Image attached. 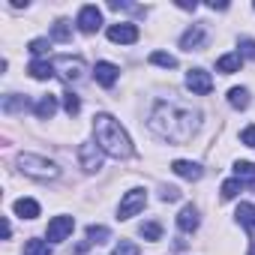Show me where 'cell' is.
I'll return each instance as SVG.
<instances>
[{"mask_svg":"<svg viewBox=\"0 0 255 255\" xmlns=\"http://www.w3.org/2000/svg\"><path fill=\"white\" fill-rule=\"evenodd\" d=\"M171 171L177 177H183V180H201L204 177V168L198 162H189V159H174L171 162Z\"/></svg>","mask_w":255,"mask_h":255,"instance_id":"obj_11","label":"cell"},{"mask_svg":"<svg viewBox=\"0 0 255 255\" xmlns=\"http://www.w3.org/2000/svg\"><path fill=\"white\" fill-rule=\"evenodd\" d=\"M27 72H30L36 81H48V78L54 75V63H51V60H33V63L27 66Z\"/></svg>","mask_w":255,"mask_h":255,"instance_id":"obj_18","label":"cell"},{"mask_svg":"<svg viewBox=\"0 0 255 255\" xmlns=\"http://www.w3.org/2000/svg\"><path fill=\"white\" fill-rule=\"evenodd\" d=\"M33 111H36V117H39V120H51V117H54V111H57V96L45 93V96L36 102V108H33Z\"/></svg>","mask_w":255,"mask_h":255,"instance_id":"obj_17","label":"cell"},{"mask_svg":"<svg viewBox=\"0 0 255 255\" xmlns=\"http://www.w3.org/2000/svg\"><path fill=\"white\" fill-rule=\"evenodd\" d=\"M186 87H189L195 96H207V93L213 90V78H210V72H204V69H189Z\"/></svg>","mask_w":255,"mask_h":255,"instance_id":"obj_9","label":"cell"},{"mask_svg":"<svg viewBox=\"0 0 255 255\" xmlns=\"http://www.w3.org/2000/svg\"><path fill=\"white\" fill-rule=\"evenodd\" d=\"M15 213H18L21 219H36V216H39V204H36L33 198H18V201H15Z\"/></svg>","mask_w":255,"mask_h":255,"instance_id":"obj_21","label":"cell"},{"mask_svg":"<svg viewBox=\"0 0 255 255\" xmlns=\"http://www.w3.org/2000/svg\"><path fill=\"white\" fill-rule=\"evenodd\" d=\"M48 45H51L48 39H33V42H30V51H33L36 57H42V54L48 51Z\"/></svg>","mask_w":255,"mask_h":255,"instance_id":"obj_33","label":"cell"},{"mask_svg":"<svg viewBox=\"0 0 255 255\" xmlns=\"http://www.w3.org/2000/svg\"><path fill=\"white\" fill-rule=\"evenodd\" d=\"M108 39H111V42H120V45H132V42H138V27L129 24V21L111 24V27H108Z\"/></svg>","mask_w":255,"mask_h":255,"instance_id":"obj_7","label":"cell"},{"mask_svg":"<svg viewBox=\"0 0 255 255\" xmlns=\"http://www.w3.org/2000/svg\"><path fill=\"white\" fill-rule=\"evenodd\" d=\"M108 237H111V231H108L105 225H90V228H87V240H90V243H105Z\"/></svg>","mask_w":255,"mask_h":255,"instance_id":"obj_27","label":"cell"},{"mask_svg":"<svg viewBox=\"0 0 255 255\" xmlns=\"http://www.w3.org/2000/svg\"><path fill=\"white\" fill-rule=\"evenodd\" d=\"M234 174H237L240 183L255 186V162H237V165H234Z\"/></svg>","mask_w":255,"mask_h":255,"instance_id":"obj_22","label":"cell"},{"mask_svg":"<svg viewBox=\"0 0 255 255\" xmlns=\"http://www.w3.org/2000/svg\"><path fill=\"white\" fill-rule=\"evenodd\" d=\"M228 105L237 108V111L249 108V90H246V87H231V90H228Z\"/></svg>","mask_w":255,"mask_h":255,"instance_id":"obj_19","label":"cell"},{"mask_svg":"<svg viewBox=\"0 0 255 255\" xmlns=\"http://www.w3.org/2000/svg\"><path fill=\"white\" fill-rule=\"evenodd\" d=\"M240 144H246V147H255V126H246V129L240 132Z\"/></svg>","mask_w":255,"mask_h":255,"instance_id":"obj_32","label":"cell"},{"mask_svg":"<svg viewBox=\"0 0 255 255\" xmlns=\"http://www.w3.org/2000/svg\"><path fill=\"white\" fill-rule=\"evenodd\" d=\"M93 135H96V144L108 156H114V159H129L135 153L126 129L120 126V120H114L111 114H96L93 117Z\"/></svg>","mask_w":255,"mask_h":255,"instance_id":"obj_2","label":"cell"},{"mask_svg":"<svg viewBox=\"0 0 255 255\" xmlns=\"http://www.w3.org/2000/svg\"><path fill=\"white\" fill-rule=\"evenodd\" d=\"M54 63V72H60L63 75V81L66 84H75V81H81L84 78V72H87V66H84V60L81 57H54L51 60Z\"/></svg>","mask_w":255,"mask_h":255,"instance_id":"obj_4","label":"cell"},{"mask_svg":"<svg viewBox=\"0 0 255 255\" xmlns=\"http://www.w3.org/2000/svg\"><path fill=\"white\" fill-rule=\"evenodd\" d=\"M240 63H243V57H240V51H231V54H222V57L216 60V72H222V75H231V72H237V69H240Z\"/></svg>","mask_w":255,"mask_h":255,"instance_id":"obj_15","label":"cell"},{"mask_svg":"<svg viewBox=\"0 0 255 255\" xmlns=\"http://www.w3.org/2000/svg\"><path fill=\"white\" fill-rule=\"evenodd\" d=\"M24 255H51V246L45 243V240H27L24 243Z\"/></svg>","mask_w":255,"mask_h":255,"instance_id":"obj_24","label":"cell"},{"mask_svg":"<svg viewBox=\"0 0 255 255\" xmlns=\"http://www.w3.org/2000/svg\"><path fill=\"white\" fill-rule=\"evenodd\" d=\"M150 129L171 144H186L198 129V111L174 105V102H156L150 111Z\"/></svg>","mask_w":255,"mask_h":255,"instance_id":"obj_1","label":"cell"},{"mask_svg":"<svg viewBox=\"0 0 255 255\" xmlns=\"http://www.w3.org/2000/svg\"><path fill=\"white\" fill-rule=\"evenodd\" d=\"M159 195H162V201H177V198H180V189H177V186H162Z\"/></svg>","mask_w":255,"mask_h":255,"instance_id":"obj_34","label":"cell"},{"mask_svg":"<svg viewBox=\"0 0 255 255\" xmlns=\"http://www.w3.org/2000/svg\"><path fill=\"white\" fill-rule=\"evenodd\" d=\"M138 231H141V237H144V240H150V243H156V240L162 237V225H159V222H144Z\"/></svg>","mask_w":255,"mask_h":255,"instance_id":"obj_25","label":"cell"},{"mask_svg":"<svg viewBox=\"0 0 255 255\" xmlns=\"http://www.w3.org/2000/svg\"><path fill=\"white\" fill-rule=\"evenodd\" d=\"M252 9H255V6H252Z\"/></svg>","mask_w":255,"mask_h":255,"instance_id":"obj_36","label":"cell"},{"mask_svg":"<svg viewBox=\"0 0 255 255\" xmlns=\"http://www.w3.org/2000/svg\"><path fill=\"white\" fill-rule=\"evenodd\" d=\"M18 168H21L27 177H33V180H57V177H60L57 162H51V159H45V156H36V153H21V156H18Z\"/></svg>","mask_w":255,"mask_h":255,"instance_id":"obj_3","label":"cell"},{"mask_svg":"<svg viewBox=\"0 0 255 255\" xmlns=\"http://www.w3.org/2000/svg\"><path fill=\"white\" fill-rule=\"evenodd\" d=\"M75 24H78V30H81V33H87V36H90V33H96V30L102 27V12H99L96 6H81V12H78V21H75Z\"/></svg>","mask_w":255,"mask_h":255,"instance_id":"obj_8","label":"cell"},{"mask_svg":"<svg viewBox=\"0 0 255 255\" xmlns=\"http://www.w3.org/2000/svg\"><path fill=\"white\" fill-rule=\"evenodd\" d=\"M240 57H249V60H255V39H240Z\"/></svg>","mask_w":255,"mask_h":255,"instance_id":"obj_31","label":"cell"},{"mask_svg":"<svg viewBox=\"0 0 255 255\" xmlns=\"http://www.w3.org/2000/svg\"><path fill=\"white\" fill-rule=\"evenodd\" d=\"M111 255H141V249H138L135 243H129V240H120Z\"/></svg>","mask_w":255,"mask_h":255,"instance_id":"obj_30","label":"cell"},{"mask_svg":"<svg viewBox=\"0 0 255 255\" xmlns=\"http://www.w3.org/2000/svg\"><path fill=\"white\" fill-rule=\"evenodd\" d=\"M63 108H66V114H69V117H75V114L81 111V99H78L72 90H66V93H63Z\"/></svg>","mask_w":255,"mask_h":255,"instance_id":"obj_26","label":"cell"},{"mask_svg":"<svg viewBox=\"0 0 255 255\" xmlns=\"http://www.w3.org/2000/svg\"><path fill=\"white\" fill-rule=\"evenodd\" d=\"M93 75H96V81H99L102 87H114V81H117L120 69H117L114 63H108V60H99V63L93 66Z\"/></svg>","mask_w":255,"mask_h":255,"instance_id":"obj_12","label":"cell"},{"mask_svg":"<svg viewBox=\"0 0 255 255\" xmlns=\"http://www.w3.org/2000/svg\"><path fill=\"white\" fill-rule=\"evenodd\" d=\"M204 45V27L201 24H192L183 36H180V48L183 51H195V48H201Z\"/></svg>","mask_w":255,"mask_h":255,"instance_id":"obj_13","label":"cell"},{"mask_svg":"<svg viewBox=\"0 0 255 255\" xmlns=\"http://www.w3.org/2000/svg\"><path fill=\"white\" fill-rule=\"evenodd\" d=\"M249 255H255V243H252V246H249Z\"/></svg>","mask_w":255,"mask_h":255,"instance_id":"obj_35","label":"cell"},{"mask_svg":"<svg viewBox=\"0 0 255 255\" xmlns=\"http://www.w3.org/2000/svg\"><path fill=\"white\" fill-rule=\"evenodd\" d=\"M78 159H81V168L93 174V171L102 168V147H99L96 141H84V144L78 147Z\"/></svg>","mask_w":255,"mask_h":255,"instance_id":"obj_6","label":"cell"},{"mask_svg":"<svg viewBox=\"0 0 255 255\" xmlns=\"http://www.w3.org/2000/svg\"><path fill=\"white\" fill-rule=\"evenodd\" d=\"M243 189V183L234 177V180H225L222 183V201H231V198H237V192Z\"/></svg>","mask_w":255,"mask_h":255,"instance_id":"obj_28","label":"cell"},{"mask_svg":"<svg viewBox=\"0 0 255 255\" xmlns=\"http://www.w3.org/2000/svg\"><path fill=\"white\" fill-rule=\"evenodd\" d=\"M198 222H201V219H198V210H195L192 204H186V207L177 213V228H180V231H186V234H189V231H195V228H198Z\"/></svg>","mask_w":255,"mask_h":255,"instance_id":"obj_14","label":"cell"},{"mask_svg":"<svg viewBox=\"0 0 255 255\" xmlns=\"http://www.w3.org/2000/svg\"><path fill=\"white\" fill-rule=\"evenodd\" d=\"M72 228H75V219L72 216H54L51 222H48V240L51 243H60V240H66L69 234H72Z\"/></svg>","mask_w":255,"mask_h":255,"instance_id":"obj_10","label":"cell"},{"mask_svg":"<svg viewBox=\"0 0 255 255\" xmlns=\"http://www.w3.org/2000/svg\"><path fill=\"white\" fill-rule=\"evenodd\" d=\"M150 63L165 66V69H174V66H177V60H174L171 54H165V51H153V54H150Z\"/></svg>","mask_w":255,"mask_h":255,"instance_id":"obj_29","label":"cell"},{"mask_svg":"<svg viewBox=\"0 0 255 255\" xmlns=\"http://www.w3.org/2000/svg\"><path fill=\"white\" fill-rule=\"evenodd\" d=\"M144 204H147V192L144 189H129L123 195L120 207H117V219H132L138 210H144Z\"/></svg>","mask_w":255,"mask_h":255,"instance_id":"obj_5","label":"cell"},{"mask_svg":"<svg viewBox=\"0 0 255 255\" xmlns=\"http://www.w3.org/2000/svg\"><path fill=\"white\" fill-rule=\"evenodd\" d=\"M51 39H57V42H69V39H72V27H69L66 18H57V21H54V27H51Z\"/></svg>","mask_w":255,"mask_h":255,"instance_id":"obj_23","label":"cell"},{"mask_svg":"<svg viewBox=\"0 0 255 255\" xmlns=\"http://www.w3.org/2000/svg\"><path fill=\"white\" fill-rule=\"evenodd\" d=\"M27 105H30V99H27V96H18V93H9V96H3V114L24 111Z\"/></svg>","mask_w":255,"mask_h":255,"instance_id":"obj_20","label":"cell"},{"mask_svg":"<svg viewBox=\"0 0 255 255\" xmlns=\"http://www.w3.org/2000/svg\"><path fill=\"white\" fill-rule=\"evenodd\" d=\"M234 216H237V222H240L246 231H255V204H249V201H240Z\"/></svg>","mask_w":255,"mask_h":255,"instance_id":"obj_16","label":"cell"}]
</instances>
